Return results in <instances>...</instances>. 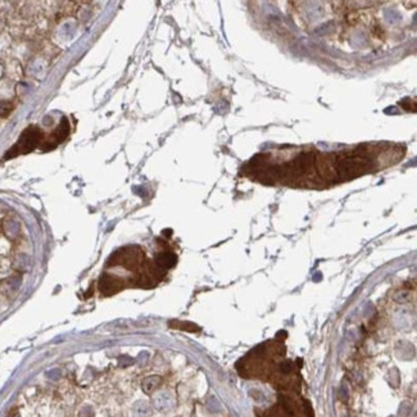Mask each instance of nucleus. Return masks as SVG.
<instances>
[{
	"label": "nucleus",
	"instance_id": "1",
	"mask_svg": "<svg viewBox=\"0 0 417 417\" xmlns=\"http://www.w3.org/2000/svg\"><path fill=\"white\" fill-rule=\"evenodd\" d=\"M40 140H42V132H40L38 128L31 126V128H26L24 132L21 135V138H20V140H18L17 144L10 149L8 157H12V156L14 157V156H18V154L28 153V152H31L35 148Z\"/></svg>",
	"mask_w": 417,
	"mask_h": 417
},
{
	"label": "nucleus",
	"instance_id": "2",
	"mask_svg": "<svg viewBox=\"0 0 417 417\" xmlns=\"http://www.w3.org/2000/svg\"><path fill=\"white\" fill-rule=\"evenodd\" d=\"M99 289L104 296H112L121 289V281L112 275H104L99 281Z\"/></svg>",
	"mask_w": 417,
	"mask_h": 417
},
{
	"label": "nucleus",
	"instance_id": "3",
	"mask_svg": "<svg viewBox=\"0 0 417 417\" xmlns=\"http://www.w3.org/2000/svg\"><path fill=\"white\" fill-rule=\"evenodd\" d=\"M178 262V257L172 252H162L156 257V264L160 268H171Z\"/></svg>",
	"mask_w": 417,
	"mask_h": 417
},
{
	"label": "nucleus",
	"instance_id": "4",
	"mask_svg": "<svg viewBox=\"0 0 417 417\" xmlns=\"http://www.w3.org/2000/svg\"><path fill=\"white\" fill-rule=\"evenodd\" d=\"M160 379L158 376H152V378H148V379L144 380V382H142V389H144L145 393H152V392L160 385Z\"/></svg>",
	"mask_w": 417,
	"mask_h": 417
},
{
	"label": "nucleus",
	"instance_id": "5",
	"mask_svg": "<svg viewBox=\"0 0 417 417\" xmlns=\"http://www.w3.org/2000/svg\"><path fill=\"white\" fill-rule=\"evenodd\" d=\"M170 326H174L172 328H181V330H186V332H199L200 328L194 324L190 322H180V321H172Z\"/></svg>",
	"mask_w": 417,
	"mask_h": 417
},
{
	"label": "nucleus",
	"instance_id": "6",
	"mask_svg": "<svg viewBox=\"0 0 417 417\" xmlns=\"http://www.w3.org/2000/svg\"><path fill=\"white\" fill-rule=\"evenodd\" d=\"M281 371L284 374H288L292 371V362L290 361H285L282 362V364H281Z\"/></svg>",
	"mask_w": 417,
	"mask_h": 417
}]
</instances>
